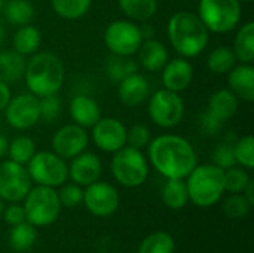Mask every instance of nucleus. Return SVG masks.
<instances>
[{"label": "nucleus", "instance_id": "7c9ffc66", "mask_svg": "<svg viewBox=\"0 0 254 253\" xmlns=\"http://www.w3.org/2000/svg\"><path fill=\"white\" fill-rule=\"evenodd\" d=\"M138 70V66L134 60H131L129 57H119V55H113L112 58L107 60L106 63V73L107 78L115 81V82H121L122 79H125L127 76L135 73Z\"/></svg>", "mask_w": 254, "mask_h": 253}, {"label": "nucleus", "instance_id": "39448f33", "mask_svg": "<svg viewBox=\"0 0 254 253\" xmlns=\"http://www.w3.org/2000/svg\"><path fill=\"white\" fill-rule=\"evenodd\" d=\"M198 16L208 31L229 33L241 19L240 0H199Z\"/></svg>", "mask_w": 254, "mask_h": 253}, {"label": "nucleus", "instance_id": "7ed1b4c3", "mask_svg": "<svg viewBox=\"0 0 254 253\" xmlns=\"http://www.w3.org/2000/svg\"><path fill=\"white\" fill-rule=\"evenodd\" d=\"M64 64L52 52L33 54L24 73L27 88L36 97L57 94L64 84Z\"/></svg>", "mask_w": 254, "mask_h": 253}, {"label": "nucleus", "instance_id": "4be33fe9", "mask_svg": "<svg viewBox=\"0 0 254 253\" xmlns=\"http://www.w3.org/2000/svg\"><path fill=\"white\" fill-rule=\"evenodd\" d=\"M238 110V97L231 89L216 91L208 101V113L220 122L231 119Z\"/></svg>", "mask_w": 254, "mask_h": 253}, {"label": "nucleus", "instance_id": "72a5a7b5", "mask_svg": "<svg viewBox=\"0 0 254 253\" xmlns=\"http://www.w3.org/2000/svg\"><path fill=\"white\" fill-rule=\"evenodd\" d=\"M174 252V240L170 234L161 231L149 236L140 245L138 253H173Z\"/></svg>", "mask_w": 254, "mask_h": 253}, {"label": "nucleus", "instance_id": "a19ab883", "mask_svg": "<svg viewBox=\"0 0 254 253\" xmlns=\"http://www.w3.org/2000/svg\"><path fill=\"white\" fill-rule=\"evenodd\" d=\"M58 198L61 206L65 207H76L83 201V191L79 185H65L58 192Z\"/></svg>", "mask_w": 254, "mask_h": 253}, {"label": "nucleus", "instance_id": "a211bd4d", "mask_svg": "<svg viewBox=\"0 0 254 253\" xmlns=\"http://www.w3.org/2000/svg\"><path fill=\"white\" fill-rule=\"evenodd\" d=\"M118 95L122 104L128 107H135L141 104L149 95L147 79L140 73H132L119 82Z\"/></svg>", "mask_w": 254, "mask_h": 253}, {"label": "nucleus", "instance_id": "de8ad7c7", "mask_svg": "<svg viewBox=\"0 0 254 253\" xmlns=\"http://www.w3.org/2000/svg\"><path fill=\"white\" fill-rule=\"evenodd\" d=\"M7 146H9V142H7V139L3 136V134H0V158L7 152Z\"/></svg>", "mask_w": 254, "mask_h": 253}, {"label": "nucleus", "instance_id": "bb28decb", "mask_svg": "<svg viewBox=\"0 0 254 253\" xmlns=\"http://www.w3.org/2000/svg\"><path fill=\"white\" fill-rule=\"evenodd\" d=\"M121 10L134 21H147L158 10V0H118Z\"/></svg>", "mask_w": 254, "mask_h": 253}, {"label": "nucleus", "instance_id": "dca6fc26", "mask_svg": "<svg viewBox=\"0 0 254 253\" xmlns=\"http://www.w3.org/2000/svg\"><path fill=\"white\" fill-rule=\"evenodd\" d=\"M193 79V67L186 58H174L162 67V84L165 89L182 92Z\"/></svg>", "mask_w": 254, "mask_h": 253}, {"label": "nucleus", "instance_id": "393cba45", "mask_svg": "<svg viewBox=\"0 0 254 253\" xmlns=\"http://www.w3.org/2000/svg\"><path fill=\"white\" fill-rule=\"evenodd\" d=\"M234 54L238 61L244 64H252L254 61V22L249 21L243 24L240 28L235 42H234Z\"/></svg>", "mask_w": 254, "mask_h": 253}, {"label": "nucleus", "instance_id": "603ef678", "mask_svg": "<svg viewBox=\"0 0 254 253\" xmlns=\"http://www.w3.org/2000/svg\"><path fill=\"white\" fill-rule=\"evenodd\" d=\"M240 1H247L249 3V1H253V0H240Z\"/></svg>", "mask_w": 254, "mask_h": 253}, {"label": "nucleus", "instance_id": "09e8293b", "mask_svg": "<svg viewBox=\"0 0 254 253\" xmlns=\"http://www.w3.org/2000/svg\"><path fill=\"white\" fill-rule=\"evenodd\" d=\"M4 37H6V30H4V27H3V24L0 22V45L3 43V40H4Z\"/></svg>", "mask_w": 254, "mask_h": 253}, {"label": "nucleus", "instance_id": "412c9836", "mask_svg": "<svg viewBox=\"0 0 254 253\" xmlns=\"http://www.w3.org/2000/svg\"><path fill=\"white\" fill-rule=\"evenodd\" d=\"M138 52V60L143 69L149 72H159L168 61V51L165 45L156 39H147L141 43Z\"/></svg>", "mask_w": 254, "mask_h": 253}, {"label": "nucleus", "instance_id": "b1692460", "mask_svg": "<svg viewBox=\"0 0 254 253\" xmlns=\"http://www.w3.org/2000/svg\"><path fill=\"white\" fill-rule=\"evenodd\" d=\"M42 42V34L34 25H21L12 39V46L13 51H16L21 55H33L37 52L39 46Z\"/></svg>", "mask_w": 254, "mask_h": 253}, {"label": "nucleus", "instance_id": "c85d7f7f", "mask_svg": "<svg viewBox=\"0 0 254 253\" xmlns=\"http://www.w3.org/2000/svg\"><path fill=\"white\" fill-rule=\"evenodd\" d=\"M237 57L234 54V49L229 46H217L214 48L207 60V66L213 73L223 75L232 70L237 66Z\"/></svg>", "mask_w": 254, "mask_h": 253}, {"label": "nucleus", "instance_id": "9b49d317", "mask_svg": "<svg viewBox=\"0 0 254 253\" xmlns=\"http://www.w3.org/2000/svg\"><path fill=\"white\" fill-rule=\"evenodd\" d=\"M31 189V179L22 164L12 160L0 164V198L6 201H21Z\"/></svg>", "mask_w": 254, "mask_h": 253}, {"label": "nucleus", "instance_id": "79ce46f5", "mask_svg": "<svg viewBox=\"0 0 254 253\" xmlns=\"http://www.w3.org/2000/svg\"><path fill=\"white\" fill-rule=\"evenodd\" d=\"M222 125H223V122H220V121H217L214 116H211L208 112H205L202 116H201V128H202V131H205L207 134H216L220 128H222Z\"/></svg>", "mask_w": 254, "mask_h": 253}, {"label": "nucleus", "instance_id": "2eb2a0df", "mask_svg": "<svg viewBox=\"0 0 254 253\" xmlns=\"http://www.w3.org/2000/svg\"><path fill=\"white\" fill-rule=\"evenodd\" d=\"M92 140L104 152H116L127 145V128L116 118H100L92 127Z\"/></svg>", "mask_w": 254, "mask_h": 253}, {"label": "nucleus", "instance_id": "c756f323", "mask_svg": "<svg viewBox=\"0 0 254 253\" xmlns=\"http://www.w3.org/2000/svg\"><path fill=\"white\" fill-rule=\"evenodd\" d=\"M92 0H51L55 13L64 19H79L88 13Z\"/></svg>", "mask_w": 254, "mask_h": 253}, {"label": "nucleus", "instance_id": "1a4fd4ad", "mask_svg": "<svg viewBox=\"0 0 254 253\" xmlns=\"http://www.w3.org/2000/svg\"><path fill=\"white\" fill-rule=\"evenodd\" d=\"M27 164L30 179L42 186H60L68 177V169L64 160L54 152H36Z\"/></svg>", "mask_w": 254, "mask_h": 253}, {"label": "nucleus", "instance_id": "37998d69", "mask_svg": "<svg viewBox=\"0 0 254 253\" xmlns=\"http://www.w3.org/2000/svg\"><path fill=\"white\" fill-rule=\"evenodd\" d=\"M4 219L10 225H16V224L24 222L25 221L24 207H21V206H10V207H7L6 212H4Z\"/></svg>", "mask_w": 254, "mask_h": 253}, {"label": "nucleus", "instance_id": "cd10ccee", "mask_svg": "<svg viewBox=\"0 0 254 253\" xmlns=\"http://www.w3.org/2000/svg\"><path fill=\"white\" fill-rule=\"evenodd\" d=\"M4 16L12 25H27L34 18V7L28 0H9L4 6Z\"/></svg>", "mask_w": 254, "mask_h": 253}, {"label": "nucleus", "instance_id": "f704fd0d", "mask_svg": "<svg viewBox=\"0 0 254 253\" xmlns=\"http://www.w3.org/2000/svg\"><path fill=\"white\" fill-rule=\"evenodd\" d=\"M223 177H225V191H229L234 194L244 192L246 186L252 180L249 173L244 169H240L235 166L231 169H226L223 171Z\"/></svg>", "mask_w": 254, "mask_h": 253}, {"label": "nucleus", "instance_id": "423d86ee", "mask_svg": "<svg viewBox=\"0 0 254 253\" xmlns=\"http://www.w3.org/2000/svg\"><path fill=\"white\" fill-rule=\"evenodd\" d=\"M25 219L34 227H48L54 224L60 215L61 203L58 192L49 186H36L28 191L25 195Z\"/></svg>", "mask_w": 254, "mask_h": 253}, {"label": "nucleus", "instance_id": "20e7f679", "mask_svg": "<svg viewBox=\"0 0 254 253\" xmlns=\"http://www.w3.org/2000/svg\"><path fill=\"white\" fill-rule=\"evenodd\" d=\"M223 169L217 166H196L188 174L189 200L199 207L214 206L225 192Z\"/></svg>", "mask_w": 254, "mask_h": 253}, {"label": "nucleus", "instance_id": "3c124183", "mask_svg": "<svg viewBox=\"0 0 254 253\" xmlns=\"http://www.w3.org/2000/svg\"><path fill=\"white\" fill-rule=\"evenodd\" d=\"M1 7H3V0H0V10H1Z\"/></svg>", "mask_w": 254, "mask_h": 253}, {"label": "nucleus", "instance_id": "473e14b6", "mask_svg": "<svg viewBox=\"0 0 254 253\" xmlns=\"http://www.w3.org/2000/svg\"><path fill=\"white\" fill-rule=\"evenodd\" d=\"M7 152L12 161L18 163V164H27L33 155L36 154V145L34 140L28 136H18L15 137L9 146H7Z\"/></svg>", "mask_w": 254, "mask_h": 253}, {"label": "nucleus", "instance_id": "58836bf2", "mask_svg": "<svg viewBox=\"0 0 254 253\" xmlns=\"http://www.w3.org/2000/svg\"><path fill=\"white\" fill-rule=\"evenodd\" d=\"M213 161H214V166H217L223 170L234 167L237 164L235 154H234V145H231L228 142L220 143L213 152Z\"/></svg>", "mask_w": 254, "mask_h": 253}, {"label": "nucleus", "instance_id": "ea45409f", "mask_svg": "<svg viewBox=\"0 0 254 253\" xmlns=\"http://www.w3.org/2000/svg\"><path fill=\"white\" fill-rule=\"evenodd\" d=\"M150 142V130L143 125V124H137L132 125L129 130H127V143L128 146H132L135 149H143L149 145Z\"/></svg>", "mask_w": 254, "mask_h": 253}, {"label": "nucleus", "instance_id": "f257e3e1", "mask_svg": "<svg viewBox=\"0 0 254 253\" xmlns=\"http://www.w3.org/2000/svg\"><path fill=\"white\" fill-rule=\"evenodd\" d=\"M149 160L167 179H185L196 167L193 146L176 134H162L149 142Z\"/></svg>", "mask_w": 254, "mask_h": 253}, {"label": "nucleus", "instance_id": "f03ea898", "mask_svg": "<svg viewBox=\"0 0 254 253\" xmlns=\"http://www.w3.org/2000/svg\"><path fill=\"white\" fill-rule=\"evenodd\" d=\"M171 46L183 58L199 55L208 43V30L198 15L189 10L176 12L167 25Z\"/></svg>", "mask_w": 254, "mask_h": 253}, {"label": "nucleus", "instance_id": "5701e85b", "mask_svg": "<svg viewBox=\"0 0 254 253\" xmlns=\"http://www.w3.org/2000/svg\"><path fill=\"white\" fill-rule=\"evenodd\" d=\"M27 61L24 55L16 51L0 52V81L4 84H13L24 78Z\"/></svg>", "mask_w": 254, "mask_h": 253}, {"label": "nucleus", "instance_id": "ddd939ff", "mask_svg": "<svg viewBox=\"0 0 254 253\" xmlns=\"http://www.w3.org/2000/svg\"><path fill=\"white\" fill-rule=\"evenodd\" d=\"M89 137L83 127L67 124L58 128L52 137V149L63 160H71L82 154L88 146Z\"/></svg>", "mask_w": 254, "mask_h": 253}, {"label": "nucleus", "instance_id": "2f4dec72", "mask_svg": "<svg viewBox=\"0 0 254 253\" xmlns=\"http://www.w3.org/2000/svg\"><path fill=\"white\" fill-rule=\"evenodd\" d=\"M9 242L12 249L18 252H25L28 251L34 242H36V230L34 225L28 222H21L16 225H12V231L9 236Z\"/></svg>", "mask_w": 254, "mask_h": 253}, {"label": "nucleus", "instance_id": "a18cd8bd", "mask_svg": "<svg viewBox=\"0 0 254 253\" xmlns=\"http://www.w3.org/2000/svg\"><path fill=\"white\" fill-rule=\"evenodd\" d=\"M244 192H246V195H244V197H246V198L249 200V203L253 206L254 204V183L252 182V180H250V182H249V185L246 186Z\"/></svg>", "mask_w": 254, "mask_h": 253}, {"label": "nucleus", "instance_id": "aec40b11", "mask_svg": "<svg viewBox=\"0 0 254 253\" xmlns=\"http://www.w3.org/2000/svg\"><path fill=\"white\" fill-rule=\"evenodd\" d=\"M229 89L244 101L254 100V67L252 64H240L228 72Z\"/></svg>", "mask_w": 254, "mask_h": 253}, {"label": "nucleus", "instance_id": "8fccbe9b", "mask_svg": "<svg viewBox=\"0 0 254 253\" xmlns=\"http://www.w3.org/2000/svg\"><path fill=\"white\" fill-rule=\"evenodd\" d=\"M3 213V201H1V198H0V215Z\"/></svg>", "mask_w": 254, "mask_h": 253}, {"label": "nucleus", "instance_id": "0eeeda50", "mask_svg": "<svg viewBox=\"0 0 254 253\" xmlns=\"http://www.w3.org/2000/svg\"><path fill=\"white\" fill-rule=\"evenodd\" d=\"M112 173L121 185L135 188L143 185L147 179V161L140 149L125 145L122 149L115 152L112 160Z\"/></svg>", "mask_w": 254, "mask_h": 253}, {"label": "nucleus", "instance_id": "9d476101", "mask_svg": "<svg viewBox=\"0 0 254 253\" xmlns=\"http://www.w3.org/2000/svg\"><path fill=\"white\" fill-rule=\"evenodd\" d=\"M147 110L153 124L161 128H173L183 119L185 103L179 92L164 88L150 97Z\"/></svg>", "mask_w": 254, "mask_h": 253}, {"label": "nucleus", "instance_id": "c9c22d12", "mask_svg": "<svg viewBox=\"0 0 254 253\" xmlns=\"http://www.w3.org/2000/svg\"><path fill=\"white\" fill-rule=\"evenodd\" d=\"M234 154L237 164H241L244 169L254 167V139L253 136H244L234 145Z\"/></svg>", "mask_w": 254, "mask_h": 253}, {"label": "nucleus", "instance_id": "a878e982", "mask_svg": "<svg viewBox=\"0 0 254 253\" xmlns=\"http://www.w3.org/2000/svg\"><path fill=\"white\" fill-rule=\"evenodd\" d=\"M162 201L167 207L179 210L189 201V194L183 179H168L162 188Z\"/></svg>", "mask_w": 254, "mask_h": 253}, {"label": "nucleus", "instance_id": "4c0bfd02", "mask_svg": "<svg viewBox=\"0 0 254 253\" xmlns=\"http://www.w3.org/2000/svg\"><path fill=\"white\" fill-rule=\"evenodd\" d=\"M250 209L252 204L249 203V200L244 195H238V194L229 197L223 204V210L229 218H244L247 216Z\"/></svg>", "mask_w": 254, "mask_h": 253}, {"label": "nucleus", "instance_id": "c03bdc74", "mask_svg": "<svg viewBox=\"0 0 254 253\" xmlns=\"http://www.w3.org/2000/svg\"><path fill=\"white\" fill-rule=\"evenodd\" d=\"M10 97L12 95H10V89H9L7 84L0 81V112L4 110V107H6L7 101L10 100Z\"/></svg>", "mask_w": 254, "mask_h": 253}, {"label": "nucleus", "instance_id": "e433bc0d", "mask_svg": "<svg viewBox=\"0 0 254 253\" xmlns=\"http://www.w3.org/2000/svg\"><path fill=\"white\" fill-rule=\"evenodd\" d=\"M39 106H40V118L45 122H54L55 119H58L61 113V101L57 97V94L40 97Z\"/></svg>", "mask_w": 254, "mask_h": 253}, {"label": "nucleus", "instance_id": "6e6552de", "mask_svg": "<svg viewBox=\"0 0 254 253\" xmlns=\"http://www.w3.org/2000/svg\"><path fill=\"white\" fill-rule=\"evenodd\" d=\"M143 36L140 27L127 19H116L110 22L104 31V43L113 55L131 57L134 55L141 43Z\"/></svg>", "mask_w": 254, "mask_h": 253}, {"label": "nucleus", "instance_id": "49530a36", "mask_svg": "<svg viewBox=\"0 0 254 253\" xmlns=\"http://www.w3.org/2000/svg\"><path fill=\"white\" fill-rule=\"evenodd\" d=\"M140 30H141V36H143V39H152V37H153V34H155V31H153L152 25H149V24H144L143 27H140Z\"/></svg>", "mask_w": 254, "mask_h": 253}, {"label": "nucleus", "instance_id": "f3484780", "mask_svg": "<svg viewBox=\"0 0 254 253\" xmlns=\"http://www.w3.org/2000/svg\"><path fill=\"white\" fill-rule=\"evenodd\" d=\"M101 174V161L92 152H82L73 158L68 169V176L76 185L88 186L98 180Z\"/></svg>", "mask_w": 254, "mask_h": 253}, {"label": "nucleus", "instance_id": "6ab92c4d", "mask_svg": "<svg viewBox=\"0 0 254 253\" xmlns=\"http://www.w3.org/2000/svg\"><path fill=\"white\" fill-rule=\"evenodd\" d=\"M70 116L74 121V124L83 127V128H92L97 121L101 118V109L100 104L85 94L74 95L70 101Z\"/></svg>", "mask_w": 254, "mask_h": 253}, {"label": "nucleus", "instance_id": "4468645a", "mask_svg": "<svg viewBox=\"0 0 254 253\" xmlns=\"http://www.w3.org/2000/svg\"><path fill=\"white\" fill-rule=\"evenodd\" d=\"M83 203L88 210L100 218L110 216L119 206L118 191L106 182H94L83 191Z\"/></svg>", "mask_w": 254, "mask_h": 253}, {"label": "nucleus", "instance_id": "f8f14e48", "mask_svg": "<svg viewBox=\"0 0 254 253\" xmlns=\"http://www.w3.org/2000/svg\"><path fill=\"white\" fill-rule=\"evenodd\" d=\"M7 124L15 130H28L40 121L39 97L33 94H19L10 97L4 107Z\"/></svg>", "mask_w": 254, "mask_h": 253}]
</instances>
